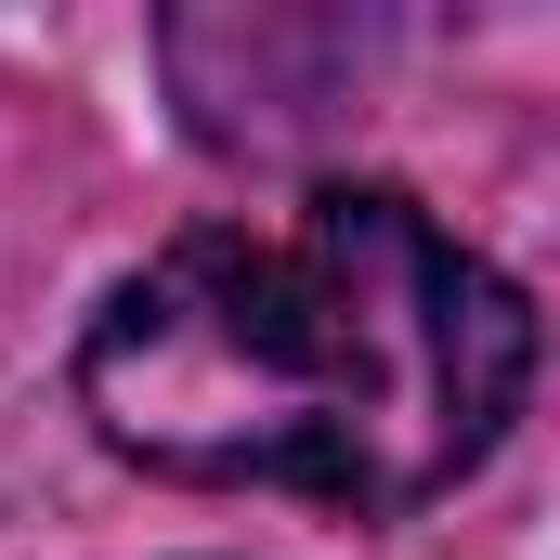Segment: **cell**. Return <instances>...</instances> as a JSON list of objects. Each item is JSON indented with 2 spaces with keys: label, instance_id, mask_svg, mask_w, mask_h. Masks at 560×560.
<instances>
[{
  "label": "cell",
  "instance_id": "6da1fadb",
  "mask_svg": "<svg viewBox=\"0 0 560 560\" xmlns=\"http://www.w3.org/2000/svg\"><path fill=\"white\" fill-rule=\"evenodd\" d=\"M535 392V313L405 183H313L275 222H196L79 339L92 430L209 495L392 522L456 495Z\"/></svg>",
  "mask_w": 560,
  "mask_h": 560
}]
</instances>
